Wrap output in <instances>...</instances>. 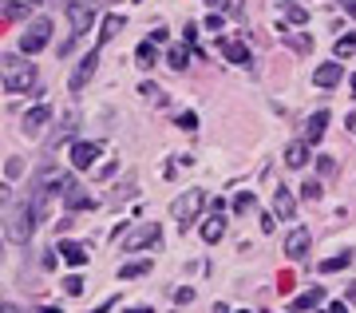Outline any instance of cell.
Listing matches in <instances>:
<instances>
[{"mask_svg":"<svg viewBox=\"0 0 356 313\" xmlns=\"http://www.w3.org/2000/svg\"><path fill=\"white\" fill-rule=\"evenodd\" d=\"M175 301H182V305H186V301H194V289H175Z\"/></svg>","mask_w":356,"mask_h":313,"instance_id":"cell-34","label":"cell"},{"mask_svg":"<svg viewBox=\"0 0 356 313\" xmlns=\"http://www.w3.org/2000/svg\"><path fill=\"white\" fill-rule=\"evenodd\" d=\"M95 68H99V48H91L88 56L79 60V68H76L72 75H67V88H72V91H83V84H91Z\"/></svg>","mask_w":356,"mask_h":313,"instance_id":"cell-7","label":"cell"},{"mask_svg":"<svg viewBox=\"0 0 356 313\" xmlns=\"http://www.w3.org/2000/svg\"><path fill=\"white\" fill-rule=\"evenodd\" d=\"M111 305H115V301H103V305H99V310H95V313H107V310H111Z\"/></svg>","mask_w":356,"mask_h":313,"instance_id":"cell-38","label":"cell"},{"mask_svg":"<svg viewBox=\"0 0 356 313\" xmlns=\"http://www.w3.org/2000/svg\"><path fill=\"white\" fill-rule=\"evenodd\" d=\"M301 194H305V199H321V183H317V178H309V183H305V190H301Z\"/></svg>","mask_w":356,"mask_h":313,"instance_id":"cell-32","label":"cell"},{"mask_svg":"<svg viewBox=\"0 0 356 313\" xmlns=\"http://www.w3.org/2000/svg\"><path fill=\"white\" fill-rule=\"evenodd\" d=\"M20 171H24V163H20V159H4V183H13Z\"/></svg>","mask_w":356,"mask_h":313,"instance_id":"cell-28","label":"cell"},{"mask_svg":"<svg viewBox=\"0 0 356 313\" xmlns=\"http://www.w3.org/2000/svg\"><path fill=\"white\" fill-rule=\"evenodd\" d=\"M139 91H143V100H151V103H163V91L154 88V84H147V79L139 84Z\"/></svg>","mask_w":356,"mask_h":313,"instance_id":"cell-29","label":"cell"},{"mask_svg":"<svg viewBox=\"0 0 356 313\" xmlns=\"http://www.w3.org/2000/svg\"><path fill=\"white\" fill-rule=\"evenodd\" d=\"M341 79H344V68H337V60L321 63L317 72H313V84H317V88H337Z\"/></svg>","mask_w":356,"mask_h":313,"instance_id":"cell-12","label":"cell"},{"mask_svg":"<svg viewBox=\"0 0 356 313\" xmlns=\"http://www.w3.org/2000/svg\"><path fill=\"white\" fill-rule=\"evenodd\" d=\"M293 211H297V202H293V194H289V187H273V214L277 218H293Z\"/></svg>","mask_w":356,"mask_h":313,"instance_id":"cell-14","label":"cell"},{"mask_svg":"<svg viewBox=\"0 0 356 313\" xmlns=\"http://www.w3.org/2000/svg\"><path fill=\"white\" fill-rule=\"evenodd\" d=\"M48 123H51V103H36V107H32V112L24 115V123H20V127H24V135L36 139Z\"/></svg>","mask_w":356,"mask_h":313,"instance_id":"cell-9","label":"cell"},{"mask_svg":"<svg viewBox=\"0 0 356 313\" xmlns=\"http://www.w3.org/2000/svg\"><path fill=\"white\" fill-rule=\"evenodd\" d=\"M206 4H222V0H206Z\"/></svg>","mask_w":356,"mask_h":313,"instance_id":"cell-42","label":"cell"},{"mask_svg":"<svg viewBox=\"0 0 356 313\" xmlns=\"http://www.w3.org/2000/svg\"><path fill=\"white\" fill-rule=\"evenodd\" d=\"M127 313H151V305H135V310H127Z\"/></svg>","mask_w":356,"mask_h":313,"instance_id":"cell-37","label":"cell"},{"mask_svg":"<svg viewBox=\"0 0 356 313\" xmlns=\"http://www.w3.org/2000/svg\"><path fill=\"white\" fill-rule=\"evenodd\" d=\"M348 258H353V254H337V258H329V262H321V270H325V274H332V270H344V266H348Z\"/></svg>","mask_w":356,"mask_h":313,"instance_id":"cell-27","label":"cell"},{"mask_svg":"<svg viewBox=\"0 0 356 313\" xmlns=\"http://www.w3.org/2000/svg\"><path fill=\"white\" fill-rule=\"evenodd\" d=\"M325 313H348V305H341V301H332V305H329Z\"/></svg>","mask_w":356,"mask_h":313,"instance_id":"cell-36","label":"cell"},{"mask_svg":"<svg viewBox=\"0 0 356 313\" xmlns=\"http://www.w3.org/2000/svg\"><path fill=\"white\" fill-rule=\"evenodd\" d=\"M234 313H245V310H234Z\"/></svg>","mask_w":356,"mask_h":313,"instance_id":"cell-43","label":"cell"},{"mask_svg":"<svg viewBox=\"0 0 356 313\" xmlns=\"http://www.w3.org/2000/svg\"><path fill=\"white\" fill-rule=\"evenodd\" d=\"M135 60H139L143 68H154V40H151V44H139V52H135Z\"/></svg>","mask_w":356,"mask_h":313,"instance_id":"cell-26","label":"cell"},{"mask_svg":"<svg viewBox=\"0 0 356 313\" xmlns=\"http://www.w3.org/2000/svg\"><path fill=\"white\" fill-rule=\"evenodd\" d=\"M309 242H313V238H309V230H301V226H297L289 238H285V254H289V258H305Z\"/></svg>","mask_w":356,"mask_h":313,"instance_id":"cell-15","label":"cell"},{"mask_svg":"<svg viewBox=\"0 0 356 313\" xmlns=\"http://www.w3.org/2000/svg\"><path fill=\"white\" fill-rule=\"evenodd\" d=\"M341 4H344V13H348V16L356 20V0H341Z\"/></svg>","mask_w":356,"mask_h":313,"instance_id":"cell-35","label":"cell"},{"mask_svg":"<svg viewBox=\"0 0 356 313\" xmlns=\"http://www.w3.org/2000/svg\"><path fill=\"white\" fill-rule=\"evenodd\" d=\"M202 206H206V194L198 187H191V190H182L175 199V206H170V214L178 218V226H191L198 214H202Z\"/></svg>","mask_w":356,"mask_h":313,"instance_id":"cell-3","label":"cell"},{"mask_svg":"<svg viewBox=\"0 0 356 313\" xmlns=\"http://www.w3.org/2000/svg\"><path fill=\"white\" fill-rule=\"evenodd\" d=\"M48 40H51V20L48 16H36V20L24 28V36H20V52H24V56H36V52L48 48Z\"/></svg>","mask_w":356,"mask_h":313,"instance_id":"cell-4","label":"cell"},{"mask_svg":"<svg viewBox=\"0 0 356 313\" xmlns=\"http://www.w3.org/2000/svg\"><path fill=\"white\" fill-rule=\"evenodd\" d=\"M151 270V258H139V262H127L123 270H119V277H139V274H147Z\"/></svg>","mask_w":356,"mask_h":313,"instance_id":"cell-24","label":"cell"},{"mask_svg":"<svg viewBox=\"0 0 356 313\" xmlns=\"http://www.w3.org/2000/svg\"><path fill=\"white\" fill-rule=\"evenodd\" d=\"M40 313H60V310H56V305H44V310H40Z\"/></svg>","mask_w":356,"mask_h":313,"instance_id":"cell-39","label":"cell"},{"mask_svg":"<svg viewBox=\"0 0 356 313\" xmlns=\"http://www.w3.org/2000/svg\"><path fill=\"white\" fill-rule=\"evenodd\" d=\"M222 234H226V218H222V202H214V211H210V218L202 222V238L214 246V242H222Z\"/></svg>","mask_w":356,"mask_h":313,"instance_id":"cell-10","label":"cell"},{"mask_svg":"<svg viewBox=\"0 0 356 313\" xmlns=\"http://www.w3.org/2000/svg\"><path fill=\"white\" fill-rule=\"evenodd\" d=\"M159 242H163V230L154 222H147V226H135L123 238V250H147V246H159Z\"/></svg>","mask_w":356,"mask_h":313,"instance_id":"cell-6","label":"cell"},{"mask_svg":"<svg viewBox=\"0 0 356 313\" xmlns=\"http://www.w3.org/2000/svg\"><path fill=\"white\" fill-rule=\"evenodd\" d=\"M218 48H222V56H226L229 63H242V68L250 63V48H245L242 40H229V36H222V40H218Z\"/></svg>","mask_w":356,"mask_h":313,"instance_id":"cell-13","label":"cell"},{"mask_svg":"<svg viewBox=\"0 0 356 313\" xmlns=\"http://www.w3.org/2000/svg\"><path fill=\"white\" fill-rule=\"evenodd\" d=\"M309 147H313L309 139H297V143H289V147H285V167L301 171L305 163H313V159H309Z\"/></svg>","mask_w":356,"mask_h":313,"instance_id":"cell-11","label":"cell"},{"mask_svg":"<svg viewBox=\"0 0 356 313\" xmlns=\"http://www.w3.org/2000/svg\"><path fill=\"white\" fill-rule=\"evenodd\" d=\"M281 8H285V16H289L293 24H305V8H297V4H293V0H277Z\"/></svg>","mask_w":356,"mask_h":313,"instance_id":"cell-25","label":"cell"},{"mask_svg":"<svg viewBox=\"0 0 356 313\" xmlns=\"http://www.w3.org/2000/svg\"><path fill=\"white\" fill-rule=\"evenodd\" d=\"M321 298H325V293H321V289L313 286V289H305L301 298H293V310H297V313H305V310H313V305H321Z\"/></svg>","mask_w":356,"mask_h":313,"instance_id":"cell-18","label":"cell"},{"mask_svg":"<svg viewBox=\"0 0 356 313\" xmlns=\"http://www.w3.org/2000/svg\"><path fill=\"white\" fill-rule=\"evenodd\" d=\"M178 123L186 127V131H194V127H198V115H194V112H186V115H182V119H178Z\"/></svg>","mask_w":356,"mask_h":313,"instance_id":"cell-33","label":"cell"},{"mask_svg":"<svg viewBox=\"0 0 356 313\" xmlns=\"http://www.w3.org/2000/svg\"><path fill=\"white\" fill-rule=\"evenodd\" d=\"M166 60H170V68H175V72H182V68L191 63V52H186V44H178V48H170V56H166Z\"/></svg>","mask_w":356,"mask_h":313,"instance_id":"cell-21","label":"cell"},{"mask_svg":"<svg viewBox=\"0 0 356 313\" xmlns=\"http://www.w3.org/2000/svg\"><path fill=\"white\" fill-rule=\"evenodd\" d=\"M24 4H44V0H24Z\"/></svg>","mask_w":356,"mask_h":313,"instance_id":"cell-40","label":"cell"},{"mask_svg":"<svg viewBox=\"0 0 356 313\" xmlns=\"http://www.w3.org/2000/svg\"><path fill=\"white\" fill-rule=\"evenodd\" d=\"M332 56H337V60L356 56V36H341V40H337V48H332Z\"/></svg>","mask_w":356,"mask_h":313,"instance_id":"cell-20","label":"cell"},{"mask_svg":"<svg viewBox=\"0 0 356 313\" xmlns=\"http://www.w3.org/2000/svg\"><path fill=\"white\" fill-rule=\"evenodd\" d=\"M56 250H60V258H64L67 266H83L88 262V246H79V242H72V238H64Z\"/></svg>","mask_w":356,"mask_h":313,"instance_id":"cell-16","label":"cell"},{"mask_svg":"<svg viewBox=\"0 0 356 313\" xmlns=\"http://www.w3.org/2000/svg\"><path fill=\"white\" fill-rule=\"evenodd\" d=\"M123 24H127L123 16H107V20H103V36H99V44H107V40H115L119 32H123Z\"/></svg>","mask_w":356,"mask_h":313,"instance_id":"cell-19","label":"cell"},{"mask_svg":"<svg viewBox=\"0 0 356 313\" xmlns=\"http://www.w3.org/2000/svg\"><path fill=\"white\" fill-rule=\"evenodd\" d=\"M353 96H356V75H353Z\"/></svg>","mask_w":356,"mask_h":313,"instance_id":"cell-41","label":"cell"},{"mask_svg":"<svg viewBox=\"0 0 356 313\" xmlns=\"http://www.w3.org/2000/svg\"><path fill=\"white\" fill-rule=\"evenodd\" d=\"M64 293H72V298H76V293H83V277H79V274L64 277Z\"/></svg>","mask_w":356,"mask_h":313,"instance_id":"cell-30","label":"cell"},{"mask_svg":"<svg viewBox=\"0 0 356 313\" xmlns=\"http://www.w3.org/2000/svg\"><path fill=\"white\" fill-rule=\"evenodd\" d=\"M36 88V63L20 60V56H4V91L16 96V91H32Z\"/></svg>","mask_w":356,"mask_h":313,"instance_id":"cell-2","label":"cell"},{"mask_svg":"<svg viewBox=\"0 0 356 313\" xmlns=\"http://www.w3.org/2000/svg\"><path fill=\"white\" fill-rule=\"evenodd\" d=\"M64 202H67V211H79V206H95L91 199H83V190H79V187H72V190H67V194H64Z\"/></svg>","mask_w":356,"mask_h":313,"instance_id":"cell-23","label":"cell"},{"mask_svg":"<svg viewBox=\"0 0 356 313\" xmlns=\"http://www.w3.org/2000/svg\"><path fill=\"white\" fill-rule=\"evenodd\" d=\"M99 155H103V143H83V139L72 143V167H76V171H91V163H95Z\"/></svg>","mask_w":356,"mask_h":313,"instance_id":"cell-8","label":"cell"},{"mask_svg":"<svg viewBox=\"0 0 356 313\" xmlns=\"http://www.w3.org/2000/svg\"><path fill=\"white\" fill-rule=\"evenodd\" d=\"M234 211H238V214L254 211V194H234Z\"/></svg>","mask_w":356,"mask_h":313,"instance_id":"cell-31","label":"cell"},{"mask_svg":"<svg viewBox=\"0 0 356 313\" xmlns=\"http://www.w3.org/2000/svg\"><path fill=\"white\" fill-rule=\"evenodd\" d=\"M4 211H8V242H20L24 246L28 238H32V230H36V206L32 202H20V206H13V199H8V187H4Z\"/></svg>","mask_w":356,"mask_h":313,"instance_id":"cell-1","label":"cell"},{"mask_svg":"<svg viewBox=\"0 0 356 313\" xmlns=\"http://www.w3.org/2000/svg\"><path fill=\"white\" fill-rule=\"evenodd\" d=\"M67 24H72V36H83L95 24V4L91 0H72L67 4Z\"/></svg>","mask_w":356,"mask_h":313,"instance_id":"cell-5","label":"cell"},{"mask_svg":"<svg viewBox=\"0 0 356 313\" xmlns=\"http://www.w3.org/2000/svg\"><path fill=\"white\" fill-rule=\"evenodd\" d=\"M325 127H329V112H313L305 123V139L309 143H321L325 139Z\"/></svg>","mask_w":356,"mask_h":313,"instance_id":"cell-17","label":"cell"},{"mask_svg":"<svg viewBox=\"0 0 356 313\" xmlns=\"http://www.w3.org/2000/svg\"><path fill=\"white\" fill-rule=\"evenodd\" d=\"M28 8H32V4H24V0H20V4H16V0H4V24H13L16 16H24Z\"/></svg>","mask_w":356,"mask_h":313,"instance_id":"cell-22","label":"cell"}]
</instances>
